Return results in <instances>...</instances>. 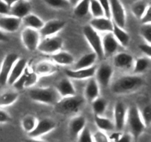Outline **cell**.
Segmentation results:
<instances>
[{
	"label": "cell",
	"mask_w": 151,
	"mask_h": 142,
	"mask_svg": "<svg viewBox=\"0 0 151 142\" xmlns=\"http://www.w3.org/2000/svg\"><path fill=\"white\" fill-rule=\"evenodd\" d=\"M145 81L139 75H125L119 77L111 85V91L116 95L134 93L141 88Z\"/></svg>",
	"instance_id": "obj_1"
},
{
	"label": "cell",
	"mask_w": 151,
	"mask_h": 142,
	"mask_svg": "<svg viewBox=\"0 0 151 142\" xmlns=\"http://www.w3.org/2000/svg\"><path fill=\"white\" fill-rule=\"evenodd\" d=\"M83 96H75L60 98L54 105V111L60 115H69L77 112L85 103Z\"/></svg>",
	"instance_id": "obj_2"
},
{
	"label": "cell",
	"mask_w": 151,
	"mask_h": 142,
	"mask_svg": "<svg viewBox=\"0 0 151 142\" xmlns=\"http://www.w3.org/2000/svg\"><path fill=\"white\" fill-rule=\"evenodd\" d=\"M126 123L130 130L129 133L135 140L139 138L146 129L145 124L142 119L139 109L135 105L131 106L127 110Z\"/></svg>",
	"instance_id": "obj_3"
},
{
	"label": "cell",
	"mask_w": 151,
	"mask_h": 142,
	"mask_svg": "<svg viewBox=\"0 0 151 142\" xmlns=\"http://www.w3.org/2000/svg\"><path fill=\"white\" fill-rule=\"evenodd\" d=\"M29 98L32 101L47 105H54L59 99V96L55 88L53 87H39L30 90Z\"/></svg>",
	"instance_id": "obj_4"
},
{
	"label": "cell",
	"mask_w": 151,
	"mask_h": 142,
	"mask_svg": "<svg viewBox=\"0 0 151 142\" xmlns=\"http://www.w3.org/2000/svg\"><path fill=\"white\" fill-rule=\"evenodd\" d=\"M83 33L86 40L88 43L93 52L97 55V58L103 59L104 58L103 45H102V38L99 32L96 31L89 25H86L83 29Z\"/></svg>",
	"instance_id": "obj_5"
},
{
	"label": "cell",
	"mask_w": 151,
	"mask_h": 142,
	"mask_svg": "<svg viewBox=\"0 0 151 142\" xmlns=\"http://www.w3.org/2000/svg\"><path fill=\"white\" fill-rule=\"evenodd\" d=\"M63 45V40L58 36L44 37L41 40L37 50L44 54L52 55L60 51Z\"/></svg>",
	"instance_id": "obj_6"
},
{
	"label": "cell",
	"mask_w": 151,
	"mask_h": 142,
	"mask_svg": "<svg viewBox=\"0 0 151 142\" xmlns=\"http://www.w3.org/2000/svg\"><path fill=\"white\" fill-rule=\"evenodd\" d=\"M21 40L27 50L35 51L41 41V35L37 30L25 28L21 33Z\"/></svg>",
	"instance_id": "obj_7"
},
{
	"label": "cell",
	"mask_w": 151,
	"mask_h": 142,
	"mask_svg": "<svg viewBox=\"0 0 151 142\" xmlns=\"http://www.w3.org/2000/svg\"><path fill=\"white\" fill-rule=\"evenodd\" d=\"M110 2L111 18L114 24L125 28L126 25V12L125 7L119 0H109Z\"/></svg>",
	"instance_id": "obj_8"
},
{
	"label": "cell",
	"mask_w": 151,
	"mask_h": 142,
	"mask_svg": "<svg viewBox=\"0 0 151 142\" xmlns=\"http://www.w3.org/2000/svg\"><path fill=\"white\" fill-rule=\"evenodd\" d=\"M56 127H57V123L52 118H41L38 120L35 128L27 135L30 138H40L41 136L54 130Z\"/></svg>",
	"instance_id": "obj_9"
},
{
	"label": "cell",
	"mask_w": 151,
	"mask_h": 142,
	"mask_svg": "<svg viewBox=\"0 0 151 142\" xmlns=\"http://www.w3.org/2000/svg\"><path fill=\"white\" fill-rule=\"evenodd\" d=\"M19 58L17 54L13 53H8L4 56L0 67V85L4 86L7 84L9 74Z\"/></svg>",
	"instance_id": "obj_10"
},
{
	"label": "cell",
	"mask_w": 151,
	"mask_h": 142,
	"mask_svg": "<svg viewBox=\"0 0 151 142\" xmlns=\"http://www.w3.org/2000/svg\"><path fill=\"white\" fill-rule=\"evenodd\" d=\"M113 73V67L109 64L103 63L99 66L98 68H96L94 78L97 81L99 85L106 87L110 84Z\"/></svg>",
	"instance_id": "obj_11"
},
{
	"label": "cell",
	"mask_w": 151,
	"mask_h": 142,
	"mask_svg": "<svg viewBox=\"0 0 151 142\" xmlns=\"http://www.w3.org/2000/svg\"><path fill=\"white\" fill-rule=\"evenodd\" d=\"M126 105L122 101H117L114 107V124L115 129L119 131H122L126 124L127 116Z\"/></svg>",
	"instance_id": "obj_12"
},
{
	"label": "cell",
	"mask_w": 151,
	"mask_h": 142,
	"mask_svg": "<svg viewBox=\"0 0 151 142\" xmlns=\"http://www.w3.org/2000/svg\"><path fill=\"white\" fill-rule=\"evenodd\" d=\"M66 22L60 19H52L47 22H44L42 28L39 30L41 36L48 37L55 36L58 32L64 28Z\"/></svg>",
	"instance_id": "obj_13"
},
{
	"label": "cell",
	"mask_w": 151,
	"mask_h": 142,
	"mask_svg": "<svg viewBox=\"0 0 151 142\" xmlns=\"http://www.w3.org/2000/svg\"><path fill=\"white\" fill-rule=\"evenodd\" d=\"M22 23V19L16 16H3L0 18V30L3 32L14 33L19 29Z\"/></svg>",
	"instance_id": "obj_14"
},
{
	"label": "cell",
	"mask_w": 151,
	"mask_h": 142,
	"mask_svg": "<svg viewBox=\"0 0 151 142\" xmlns=\"http://www.w3.org/2000/svg\"><path fill=\"white\" fill-rule=\"evenodd\" d=\"M102 45L104 57H110L113 56L119 47V44L111 32L106 33V35L102 38Z\"/></svg>",
	"instance_id": "obj_15"
},
{
	"label": "cell",
	"mask_w": 151,
	"mask_h": 142,
	"mask_svg": "<svg viewBox=\"0 0 151 142\" xmlns=\"http://www.w3.org/2000/svg\"><path fill=\"white\" fill-rule=\"evenodd\" d=\"M31 4L26 0H18L10 6V15L22 19L25 16L30 13Z\"/></svg>",
	"instance_id": "obj_16"
},
{
	"label": "cell",
	"mask_w": 151,
	"mask_h": 142,
	"mask_svg": "<svg viewBox=\"0 0 151 142\" xmlns=\"http://www.w3.org/2000/svg\"><path fill=\"white\" fill-rule=\"evenodd\" d=\"M96 67L92 66L88 68L78 70H66L65 73L69 78H73L76 80L89 79L94 76L96 71Z\"/></svg>",
	"instance_id": "obj_17"
},
{
	"label": "cell",
	"mask_w": 151,
	"mask_h": 142,
	"mask_svg": "<svg viewBox=\"0 0 151 142\" xmlns=\"http://www.w3.org/2000/svg\"><path fill=\"white\" fill-rule=\"evenodd\" d=\"M89 25L97 32L109 33L112 32L114 22L109 18L103 16L99 18H93L90 21Z\"/></svg>",
	"instance_id": "obj_18"
},
{
	"label": "cell",
	"mask_w": 151,
	"mask_h": 142,
	"mask_svg": "<svg viewBox=\"0 0 151 142\" xmlns=\"http://www.w3.org/2000/svg\"><path fill=\"white\" fill-rule=\"evenodd\" d=\"M55 90L59 96H60V98L68 97V96L76 95V90L71 81L70 78L68 77L61 78L57 83Z\"/></svg>",
	"instance_id": "obj_19"
},
{
	"label": "cell",
	"mask_w": 151,
	"mask_h": 142,
	"mask_svg": "<svg viewBox=\"0 0 151 142\" xmlns=\"http://www.w3.org/2000/svg\"><path fill=\"white\" fill-rule=\"evenodd\" d=\"M27 62L26 59L24 58H19L18 60L15 62L9 74L7 84H8L9 85H13V83L22 75L24 71L27 68Z\"/></svg>",
	"instance_id": "obj_20"
},
{
	"label": "cell",
	"mask_w": 151,
	"mask_h": 142,
	"mask_svg": "<svg viewBox=\"0 0 151 142\" xmlns=\"http://www.w3.org/2000/svg\"><path fill=\"white\" fill-rule=\"evenodd\" d=\"M86 124V120L83 115H76L70 120L69 123V133L71 137L77 139L78 135L84 129Z\"/></svg>",
	"instance_id": "obj_21"
},
{
	"label": "cell",
	"mask_w": 151,
	"mask_h": 142,
	"mask_svg": "<svg viewBox=\"0 0 151 142\" xmlns=\"http://www.w3.org/2000/svg\"><path fill=\"white\" fill-rule=\"evenodd\" d=\"M58 65L50 61H41L35 67L34 72L38 76H48L53 75L58 71Z\"/></svg>",
	"instance_id": "obj_22"
},
{
	"label": "cell",
	"mask_w": 151,
	"mask_h": 142,
	"mask_svg": "<svg viewBox=\"0 0 151 142\" xmlns=\"http://www.w3.org/2000/svg\"><path fill=\"white\" fill-rule=\"evenodd\" d=\"M100 85L94 77L88 79V83L84 90V99L89 102H92L94 99L99 97Z\"/></svg>",
	"instance_id": "obj_23"
},
{
	"label": "cell",
	"mask_w": 151,
	"mask_h": 142,
	"mask_svg": "<svg viewBox=\"0 0 151 142\" xmlns=\"http://www.w3.org/2000/svg\"><path fill=\"white\" fill-rule=\"evenodd\" d=\"M134 57L129 53H119L114 56L113 64L118 69H129L134 64Z\"/></svg>",
	"instance_id": "obj_24"
},
{
	"label": "cell",
	"mask_w": 151,
	"mask_h": 142,
	"mask_svg": "<svg viewBox=\"0 0 151 142\" xmlns=\"http://www.w3.org/2000/svg\"><path fill=\"white\" fill-rule=\"evenodd\" d=\"M53 62L60 66H69L75 62V58L71 53L66 51H60L50 55Z\"/></svg>",
	"instance_id": "obj_25"
},
{
	"label": "cell",
	"mask_w": 151,
	"mask_h": 142,
	"mask_svg": "<svg viewBox=\"0 0 151 142\" xmlns=\"http://www.w3.org/2000/svg\"><path fill=\"white\" fill-rule=\"evenodd\" d=\"M112 33L114 36L116 38V41L118 42L119 45L122 46L123 47H127L130 42V36L125 29L120 28L116 24L114 23L113 30H112Z\"/></svg>",
	"instance_id": "obj_26"
},
{
	"label": "cell",
	"mask_w": 151,
	"mask_h": 142,
	"mask_svg": "<svg viewBox=\"0 0 151 142\" xmlns=\"http://www.w3.org/2000/svg\"><path fill=\"white\" fill-rule=\"evenodd\" d=\"M22 22L25 25L26 28H32V29L39 30L44 25V22L39 16L33 13H29L22 19Z\"/></svg>",
	"instance_id": "obj_27"
},
{
	"label": "cell",
	"mask_w": 151,
	"mask_h": 142,
	"mask_svg": "<svg viewBox=\"0 0 151 142\" xmlns=\"http://www.w3.org/2000/svg\"><path fill=\"white\" fill-rule=\"evenodd\" d=\"M150 58L139 57L134 61V73L135 75H140L147 72L150 67Z\"/></svg>",
	"instance_id": "obj_28"
},
{
	"label": "cell",
	"mask_w": 151,
	"mask_h": 142,
	"mask_svg": "<svg viewBox=\"0 0 151 142\" xmlns=\"http://www.w3.org/2000/svg\"><path fill=\"white\" fill-rule=\"evenodd\" d=\"M97 59V55L94 52L83 55L75 63V69L74 70L83 69V68H88L90 67L94 66Z\"/></svg>",
	"instance_id": "obj_29"
},
{
	"label": "cell",
	"mask_w": 151,
	"mask_h": 142,
	"mask_svg": "<svg viewBox=\"0 0 151 142\" xmlns=\"http://www.w3.org/2000/svg\"><path fill=\"white\" fill-rule=\"evenodd\" d=\"M94 122L97 128L101 131H114L115 130L114 121L103 115H94Z\"/></svg>",
	"instance_id": "obj_30"
},
{
	"label": "cell",
	"mask_w": 151,
	"mask_h": 142,
	"mask_svg": "<svg viewBox=\"0 0 151 142\" xmlns=\"http://www.w3.org/2000/svg\"><path fill=\"white\" fill-rule=\"evenodd\" d=\"M19 99L16 91H6L0 94V107H5L13 104Z\"/></svg>",
	"instance_id": "obj_31"
},
{
	"label": "cell",
	"mask_w": 151,
	"mask_h": 142,
	"mask_svg": "<svg viewBox=\"0 0 151 142\" xmlns=\"http://www.w3.org/2000/svg\"><path fill=\"white\" fill-rule=\"evenodd\" d=\"M148 5L149 4L146 1H143V0H138V1L133 3L132 5H131V12L137 19L140 20L145 10H147Z\"/></svg>",
	"instance_id": "obj_32"
},
{
	"label": "cell",
	"mask_w": 151,
	"mask_h": 142,
	"mask_svg": "<svg viewBox=\"0 0 151 142\" xmlns=\"http://www.w3.org/2000/svg\"><path fill=\"white\" fill-rule=\"evenodd\" d=\"M94 115H103L107 109L108 104L106 99L98 97L91 102Z\"/></svg>",
	"instance_id": "obj_33"
},
{
	"label": "cell",
	"mask_w": 151,
	"mask_h": 142,
	"mask_svg": "<svg viewBox=\"0 0 151 142\" xmlns=\"http://www.w3.org/2000/svg\"><path fill=\"white\" fill-rule=\"evenodd\" d=\"M90 0H81L75 5L74 13L78 17H83L89 12Z\"/></svg>",
	"instance_id": "obj_34"
},
{
	"label": "cell",
	"mask_w": 151,
	"mask_h": 142,
	"mask_svg": "<svg viewBox=\"0 0 151 142\" xmlns=\"http://www.w3.org/2000/svg\"><path fill=\"white\" fill-rule=\"evenodd\" d=\"M37 118L33 115H27L24 118H23L22 121V127L25 133H30L37 124Z\"/></svg>",
	"instance_id": "obj_35"
},
{
	"label": "cell",
	"mask_w": 151,
	"mask_h": 142,
	"mask_svg": "<svg viewBox=\"0 0 151 142\" xmlns=\"http://www.w3.org/2000/svg\"><path fill=\"white\" fill-rule=\"evenodd\" d=\"M89 12L94 18L105 16L104 12L98 0H90Z\"/></svg>",
	"instance_id": "obj_36"
},
{
	"label": "cell",
	"mask_w": 151,
	"mask_h": 142,
	"mask_svg": "<svg viewBox=\"0 0 151 142\" xmlns=\"http://www.w3.org/2000/svg\"><path fill=\"white\" fill-rule=\"evenodd\" d=\"M25 74V81H24V89L32 87L35 85L38 80V75L34 71H30L26 68L24 70Z\"/></svg>",
	"instance_id": "obj_37"
},
{
	"label": "cell",
	"mask_w": 151,
	"mask_h": 142,
	"mask_svg": "<svg viewBox=\"0 0 151 142\" xmlns=\"http://www.w3.org/2000/svg\"><path fill=\"white\" fill-rule=\"evenodd\" d=\"M45 4L55 9H66L71 5L68 0H44Z\"/></svg>",
	"instance_id": "obj_38"
},
{
	"label": "cell",
	"mask_w": 151,
	"mask_h": 142,
	"mask_svg": "<svg viewBox=\"0 0 151 142\" xmlns=\"http://www.w3.org/2000/svg\"><path fill=\"white\" fill-rule=\"evenodd\" d=\"M77 141L78 142H94L92 134L88 127H87L86 126L84 127L83 130L78 135Z\"/></svg>",
	"instance_id": "obj_39"
},
{
	"label": "cell",
	"mask_w": 151,
	"mask_h": 142,
	"mask_svg": "<svg viewBox=\"0 0 151 142\" xmlns=\"http://www.w3.org/2000/svg\"><path fill=\"white\" fill-rule=\"evenodd\" d=\"M140 111V110H139ZM142 119L145 124L146 127H149L151 123V107L150 105H146L143 107V109L140 111Z\"/></svg>",
	"instance_id": "obj_40"
},
{
	"label": "cell",
	"mask_w": 151,
	"mask_h": 142,
	"mask_svg": "<svg viewBox=\"0 0 151 142\" xmlns=\"http://www.w3.org/2000/svg\"><path fill=\"white\" fill-rule=\"evenodd\" d=\"M140 35L145 42L151 44V24L142 25L140 30Z\"/></svg>",
	"instance_id": "obj_41"
},
{
	"label": "cell",
	"mask_w": 151,
	"mask_h": 142,
	"mask_svg": "<svg viewBox=\"0 0 151 142\" xmlns=\"http://www.w3.org/2000/svg\"><path fill=\"white\" fill-rule=\"evenodd\" d=\"M93 141L94 142H110L109 139V136L106 134V133L101 130H97L92 135Z\"/></svg>",
	"instance_id": "obj_42"
},
{
	"label": "cell",
	"mask_w": 151,
	"mask_h": 142,
	"mask_svg": "<svg viewBox=\"0 0 151 142\" xmlns=\"http://www.w3.org/2000/svg\"><path fill=\"white\" fill-rule=\"evenodd\" d=\"M103 8L104 15L106 18L111 19V10H110V2L109 0H98Z\"/></svg>",
	"instance_id": "obj_43"
},
{
	"label": "cell",
	"mask_w": 151,
	"mask_h": 142,
	"mask_svg": "<svg viewBox=\"0 0 151 142\" xmlns=\"http://www.w3.org/2000/svg\"><path fill=\"white\" fill-rule=\"evenodd\" d=\"M142 24V25H145V24H151V6L149 4L147 7V10H145L143 16H142L141 19Z\"/></svg>",
	"instance_id": "obj_44"
},
{
	"label": "cell",
	"mask_w": 151,
	"mask_h": 142,
	"mask_svg": "<svg viewBox=\"0 0 151 142\" xmlns=\"http://www.w3.org/2000/svg\"><path fill=\"white\" fill-rule=\"evenodd\" d=\"M139 48L145 55V56L151 58V44L147 42L144 43V44H141L139 45Z\"/></svg>",
	"instance_id": "obj_45"
},
{
	"label": "cell",
	"mask_w": 151,
	"mask_h": 142,
	"mask_svg": "<svg viewBox=\"0 0 151 142\" xmlns=\"http://www.w3.org/2000/svg\"><path fill=\"white\" fill-rule=\"evenodd\" d=\"M10 6L8 5L3 0H0V15H2V16L10 15Z\"/></svg>",
	"instance_id": "obj_46"
},
{
	"label": "cell",
	"mask_w": 151,
	"mask_h": 142,
	"mask_svg": "<svg viewBox=\"0 0 151 142\" xmlns=\"http://www.w3.org/2000/svg\"><path fill=\"white\" fill-rule=\"evenodd\" d=\"M11 121V116L4 109H0V124H7Z\"/></svg>",
	"instance_id": "obj_47"
},
{
	"label": "cell",
	"mask_w": 151,
	"mask_h": 142,
	"mask_svg": "<svg viewBox=\"0 0 151 142\" xmlns=\"http://www.w3.org/2000/svg\"><path fill=\"white\" fill-rule=\"evenodd\" d=\"M122 131H119V130H116V131L112 132L111 134L109 136V141L110 142H116L119 139V138L122 135Z\"/></svg>",
	"instance_id": "obj_48"
},
{
	"label": "cell",
	"mask_w": 151,
	"mask_h": 142,
	"mask_svg": "<svg viewBox=\"0 0 151 142\" xmlns=\"http://www.w3.org/2000/svg\"><path fill=\"white\" fill-rule=\"evenodd\" d=\"M133 137L130 133H122L121 137L116 142H132Z\"/></svg>",
	"instance_id": "obj_49"
},
{
	"label": "cell",
	"mask_w": 151,
	"mask_h": 142,
	"mask_svg": "<svg viewBox=\"0 0 151 142\" xmlns=\"http://www.w3.org/2000/svg\"><path fill=\"white\" fill-rule=\"evenodd\" d=\"M23 142H47V141L41 140V139H40L39 138L28 137V138H27L24 139Z\"/></svg>",
	"instance_id": "obj_50"
},
{
	"label": "cell",
	"mask_w": 151,
	"mask_h": 142,
	"mask_svg": "<svg viewBox=\"0 0 151 142\" xmlns=\"http://www.w3.org/2000/svg\"><path fill=\"white\" fill-rule=\"evenodd\" d=\"M7 40V36L4 34V33L2 30H0V41H6Z\"/></svg>",
	"instance_id": "obj_51"
},
{
	"label": "cell",
	"mask_w": 151,
	"mask_h": 142,
	"mask_svg": "<svg viewBox=\"0 0 151 142\" xmlns=\"http://www.w3.org/2000/svg\"><path fill=\"white\" fill-rule=\"evenodd\" d=\"M3 1H5V2L7 3V4H8V5L11 6L12 4H13V3H15V2H16V1H17L18 0H3Z\"/></svg>",
	"instance_id": "obj_52"
},
{
	"label": "cell",
	"mask_w": 151,
	"mask_h": 142,
	"mask_svg": "<svg viewBox=\"0 0 151 142\" xmlns=\"http://www.w3.org/2000/svg\"><path fill=\"white\" fill-rule=\"evenodd\" d=\"M69 1V2L70 3V4H72V5H75V4H77V3L79 1H81V0H68Z\"/></svg>",
	"instance_id": "obj_53"
},
{
	"label": "cell",
	"mask_w": 151,
	"mask_h": 142,
	"mask_svg": "<svg viewBox=\"0 0 151 142\" xmlns=\"http://www.w3.org/2000/svg\"><path fill=\"white\" fill-rule=\"evenodd\" d=\"M26 1H30V0H26Z\"/></svg>",
	"instance_id": "obj_54"
}]
</instances>
